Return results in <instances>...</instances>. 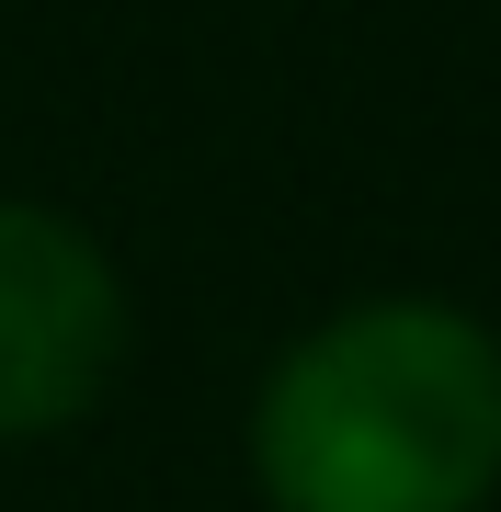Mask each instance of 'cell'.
<instances>
[{
    "label": "cell",
    "mask_w": 501,
    "mask_h": 512,
    "mask_svg": "<svg viewBox=\"0 0 501 512\" xmlns=\"http://www.w3.org/2000/svg\"><path fill=\"white\" fill-rule=\"evenodd\" d=\"M274 512H479L501 478V342L433 296L319 319L251 399Z\"/></svg>",
    "instance_id": "1"
},
{
    "label": "cell",
    "mask_w": 501,
    "mask_h": 512,
    "mask_svg": "<svg viewBox=\"0 0 501 512\" xmlns=\"http://www.w3.org/2000/svg\"><path fill=\"white\" fill-rule=\"evenodd\" d=\"M114 353H126L114 262L69 217L0 194V444L80 421L114 387Z\"/></svg>",
    "instance_id": "2"
}]
</instances>
